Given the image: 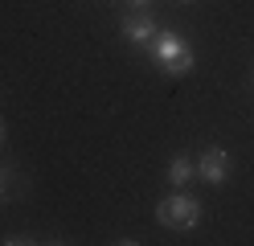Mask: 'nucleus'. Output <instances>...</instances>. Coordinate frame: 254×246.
I'll return each mask as SVG.
<instances>
[{
    "label": "nucleus",
    "instance_id": "1",
    "mask_svg": "<svg viewBox=\"0 0 254 246\" xmlns=\"http://www.w3.org/2000/svg\"><path fill=\"white\" fill-rule=\"evenodd\" d=\"M152 58L156 66H164L168 74H189L193 70V49L185 45V37L177 29H156V37H152Z\"/></svg>",
    "mask_w": 254,
    "mask_h": 246
},
{
    "label": "nucleus",
    "instance_id": "2",
    "mask_svg": "<svg viewBox=\"0 0 254 246\" xmlns=\"http://www.w3.org/2000/svg\"><path fill=\"white\" fill-rule=\"evenodd\" d=\"M156 222L168 226V230H193L201 222V201H193L185 193H172V197H164L156 205Z\"/></svg>",
    "mask_w": 254,
    "mask_h": 246
},
{
    "label": "nucleus",
    "instance_id": "3",
    "mask_svg": "<svg viewBox=\"0 0 254 246\" xmlns=\"http://www.w3.org/2000/svg\"><path fill=\"white\" fill-rule=\"evenodd\" d=\"M197 176L205 180V185H226L230 180V156L221 152V148H205L201 152V160H197Z\"/></svg>",
    "mask_w": 254,
    "mask_h": 246
},
{
    "label": "nucleus",
    "instance_id": "4",
    "mask_svg": "<svg viewBox=\"0 0 254 246\" xmlns=\"http://www.w3.org/2000/svg\"><path fill=\"white\" fill-rule=\"evenodd\" d=\"M123 37H127V45H139V49H148V45H152V37H156V25H152V16H144V12L127 16V21H123Z\"/></svg>",
    "mask_w": 254,
    "mask_h": 246
},
{
    "label": "nucleus",
    "instance_id": "5",
    "mask_svg": "<svg viewBox=\"0 0 254 246\" xmlns=\"http://www.w3.org/2000/svg\"><path fill=\"white\" fill-rule=\"evenodd\" d=\"M197 176V168H193V160H189V156H172V164H168V180H172V185H189V180H193Z\"/></svg>",
    "mask_w": 254,
    "mask_h": 246
},
{
    "label": "nucleus",
    "instance_id": "6",
    "mask_svg": "<svg viewBox=\"0 0 254 246\" xmlns=\"http://www.w3.org/2000/svg\"><path fill=\"white\" fill-rule=\"evenodd\" d=\"M4 185H8V168H0V193H4Z\"/></svg>",
    "mask_w": 254,
    "mask_h": 246
},
{
    "label": "nucleus",
    "instance_id": "7",
    "mask_svg": "<svg viewBox=\"0 0 254 246\" xmlns=\"http://www.w3.org/2000/svg\"><path fill=\"white\" fill-rule=\"evenodd\" d=\"M131 4H135V8H148V0H131Z\"/></svg>",
    "mask_w": 254,
    "mask_h": 246
},
{
    "label": "nucleus",
    "instance_id": "8",
    "mask_svg": "<svg viewBox=\"0 0 254 246\" xmlns=\"http://www.w3.org/2000/svg\"><path fill=\"white\" fill-rule=\"evenodd\" d=\"M0 144H4V119H0Z\"/></svg>",
    "mask_w": 254,
    "mask_h": 246
},
{
    "label": "nucleus",
    "instance_id": "9",
    "mask_svg": "<svg viewBox=\"0 0 254 246\" xmlns=\"http://www.w3.org/2000/svg\"><path fill=\"white\" fill-rule=\"evenodd\" d=\"M185 4H193V0H185Z\"/></svg>",
    "mask_w": 254,
    "mask_h": 246
}]
</instances>
